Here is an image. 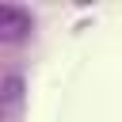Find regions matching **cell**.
I'll list each match as a JSON object with an SVG mask.
<instances>
[{"label": "cell", "instance_id": "1", "mask_svg": "<svg viewBox=\"0 0 122 122\" xmlns=\"http://www.w3.org/2000/svg\"><path fill=\"white\" fill-rule=\"evenodd\" d=\"M19 88H23V80H19V76H8V84H4V99H8V103L19 99Z\"/></svg>", "mask_w": 122, "mask_h": 122}]
</instances>
